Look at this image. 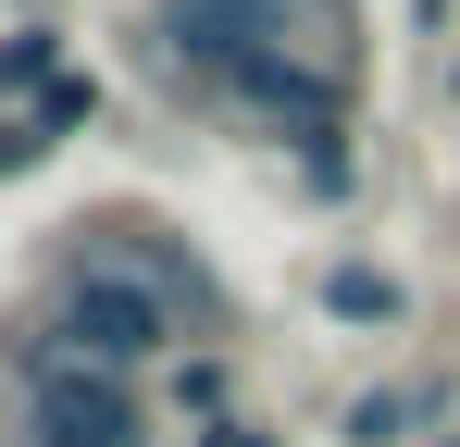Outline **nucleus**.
<instances>
[{
    "label": "nucleus",
    "instance_id": "1",
    "mask_svg": "<svg viewBox=\"0 0 460 447\" xmlns=\"http://www.w3.org/2000/svg\"><path fill=\"white\" fill-rule=\"evenodd\" d=\"M63 274H100V286H137V298H162L174 323H225V286H212V261H199V249H187L174 224H150V212H100V224H75Z\"/></svg>",
    "mask_w": 460,
    "mask_h": 447
},
{
    "label": "nucleus",
    "instance_id": "2",
    "mask_svg": "<svg viewBox=\"0 0 460 447\" xmlns=\"http://www.w3.org/2000/svg\"><path fill=\"white\" fill-rule=\"evenodd\" d=\"M162 336H174V311L137 286H100V274H63V311H50V336H38V361H87L112 372V385H137L162 361Z\"/></svg>",
    "mask_w": 460,
    "mask_h": 447
},
{
    "label": "nucleus",
    "instance_id": "3",
    "mask_svg": "<svg viewBox=\"0 0 460 447\" xmlns=\"http://www.w3.org/2000/svg\"><path fill=\"white\" fill-rule=\"evenodd\" d=\"M236 13H249V50H274V63L323 74V87L361 74V0H236Z\"/></svg>",
    "mask_w": 460,
    "mask_h": 447
},
{
    "label": "nucleus",
    "instance_id": "4",
    "mask_svg": "<svg viewBox=\"0 0 460 447\" xmlns=\"http://www.w3.org/2000/svg\"><path fill=\"white\" fill-rule=\"evenodd\" d=\"M38 435L50 447H150V423H137V385H112L87 361H38Z\"/></svg>",
    "mask_w": 460,
    "mask_h": 447
},
{
    "label": "nucleus",
    "instance_id": "5",
    "mask_svg": "<svg viewBox=\"0 0 460 447\" xmlns=\"http://www.w3.org/2000/svg\"><path fill=\"white\" fill-rule=\"evenodd\" d=\"M87 125V74H63V87H38L13 125H0V174H25V162H50V149Z\"/></svg>",
    "mask_w": 460,
    "mask_h": 447
},
{
    "label": "nucleus",
    "instance_id": "6",
    "mask_svg": "<svg viewBox=\"0 0 460 447\" xmlns=\"http://www.w3.org/2000/svg\"><path fill=\"white\" fill-rule=\"evenodd\" d=\"M323 311H336V323H361V336H374V323H398V311H411V286H398V274H385V261H336V274H323Z\"/></svg>",
    "mask_w": 460,
    "mask_h": 447
},
{
    "label": "nucleus",
    "instance_id": "7",
    "mask_svg": "<svg viewBox=\"0 0 460 447\" xmlns=\"http://www.w3.org/2000/svg\"><path fill=\"white\" fill-rule=\"evenodd\" d=\"M287 174H299V199H349V187H361V149H349V125H311V137L287 149Z\"/></svg>",
    "mask_w": 460,
    "mask_h": 447
},
{
    "label": "nucleus",
    "instance_id": "8",
    "mask_svg": "<svg viewBox=\"0 0 460 447\" xmlns=\"http://www.w3.org/2000/svg\"><path fill=\"white\" fill-rule=\"evenodd\" d=\"M411 423H436V398H411V385H385V398H361V410H349V447H398Z\"/></svg>",
    "mask_w": 460,
    "mask_h": 447
},
{
    "label": "nucleus",
    "instance_id": "9",
    "mask_svg": "<svg viewBox=\"0 0 460 447\" xmlns=\"http://www.w3.org/2000/svg\"><path fill=\"white\" fill-rule=\"evenodd\" d=\"M0 87H63V38L50 25H13L0 38Z\"/></svg>",
    "mask_w": 460,
    "mask_h": 447
},
{
    "label": "nucleus",
    "instance_id": "10",
    "mask_svg": "<svg viewBox=\"0 0 460 447\" xmlns=\"http://www.w3.org/2000/svg\"><path fill=\"white\" fill-rule=\"evenodd\" d=\"M174 410H199V423H225V361L199 348V361H174Z\"/></svg>",
    "mask_w": 460,
    "mask_h": 447
},
{
    "label": "nucleus",
    "instance_id": "11",
    "mask_svg": "<svg viewBox=\"0 0 460 447\" xmlns=\"http://www.w3.org/2000/svg\"><path fill=\"white\" fill-rule=\"evenodd\" d=\"M199 447H287V435H261V423H236V410H225V423H199Z\"/></svg>",
    "mask_w": 460,
    "mask_h": 447
},
{
    "label": "nucleus",
    "instance_id": "12",
    "mask_svg": "<svg viewBox=\"0 0 460 447\" xmlns=\"http://www.w3.org/2000/svg\"><path fill=\"white\" fill-rule=\"evenodd\" d=\"M436 447H460V435H436Z\"/></svg>",
    "mask_w": 460,
    "mask_h": 447
}]
</instances>
